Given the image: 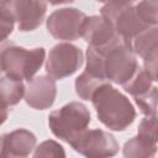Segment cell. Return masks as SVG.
<instances>
[{"label":"cell","mask_w":158,"mask_h":158,"mask_svg":"<svg viewBox=\"0 0 158 158\" xmlns=\"http://www.w3.org/2000/svg\"><path fill=\"white\" fill-rule=\"evenodd\" d=\"M98 120L111 131H125L136 118V110L128 98L110 81L100 84L90 99Z\"/></svg>","instance_id":"cell-1"},{"label":"cell","mask_w":158,"mask_h":158,"mask_svg":"<svg viewBox=\"0 0 158 158\" xmlns=\"http://www.w3.org/2000/svg\"><path fill=\"white\" fill-rule=\"evenodd\" d=\"M90 121L91 115L89 109L79 101H70L48 115L51 132L69 146L88 130Z\"/></svg>","instance_id":"cell-2"},{"label":"cell","mask_w":158,"mask_h":158,"mask_svg":"<svg viewBox=\"0 0 158 158\" xmlns=\"http://www.w3.org/2000/svg\"><path fill=\"white\" fill-rule=\"evenodd\" d=\"M44 60L46 49L43 47L25 48L10 43L1 48V72L14 79L30 81L35 78Z\"/></svg>","instance_id":"cell-3"},{"label":"cell","mask_w":158,"mask_h":158,"mask_svg":"<svg viewBox=\"0 0 158 158\" xmlns=\"http://www.w3.org/2000/svg\"><path fill=\"white\" fill-rule=\"evenodd\" d=\"M101 54L104 57V74L106 80L110 83L122 86L139 68L132 43L127 41L120 42Z\"/></svg>","instance_id":"cell-4"},{"label":"cell","mask_w":158,"mask_h":158,"mask_svg":"<svg viewBox=\"0 0 158 158\" xmlns=\"http://www.w3.org/2000/svg\"><path fill=\"white\" fill-rule=\"evenodd\" d=\"M84 63L83 51L69 42H60L49 49L46 59V72L56 80L77 73Z\"/></svg>","instance_id":"cell-5"},{"label":"cell","mask_w":158,"mask_h":158,"mask_svg":"<svg viewBox=\"0 0 158 158\" xmlns=\"http://www.w3.org/2000/svg\"><path fill=\"white\" fill-rule=\"evenodd\" d=\"M80 37L84 38L88 46L95 48L101 53L107 52L114 46L118 44L122 41H126L116 32L112 23L101 15L85 17L81 25Z\"/></svg>","instance_id":"cell-6"},{"label":"cell","mask_w":158,"mask_h":158,"mask_svg":"<svg viewBox=\"0 0 158 158\" xmlns=\"http://www.w3.org/2000/svg\"><path fill=\"white\" fill-rule=\"evenodd\" d=\"M47 2V0H0V9L12 15L21 32H30L43 22Z\"/></svg>","instance_id":"cell-7"},{"label":"cell","mask_w":158,"mask_h":158,"mask_svg":"<svg viewBox=\"0 0 158 158\" xmlns=\"http://www.w3.org/2000/svg\"><path fill=\"white\" fill-rule=\"evenodd\" d=\"M86 15L77 7H62L54 10L46 20L48 33L64 42L75 41L80 37L81 25Z\"/></svg>","instance_id":"cell-8"},{"label":"cell","mask_w":158,"mask_h":158,"mask_svg":"<svg viewBox=\"0 0 158 158\" xmlns=\"http://www.w3.org/2000/svg\"><path fill=\"white\" fill-rule=\"evenodd\" d=\"M100 15L104 16L107 21H110L115 27L116 32L130 43H132V41L141 32L149 28V26H147L141 20L133 5H104L100 9Z\"/></svg>","instance_id":"cell-9"},{"label":"cell","mask_w":158,"mask_h":158,"mask_svg":"<svg viewBox=\"0 0 158 158\" xmlns=\"http://www.w3.org/2000/svg\"><path fill=\"white\" fill-rule=\"evenodd\" d=\"M70 147L79 154L93 158L112 157L120 148L115 136L101 128L86 130Z\"/></svg>","instance_id":"cell-10"},{"label":"cell","mask_w":158,"mask_h":158,"mask_svg":"<svg viewBox=\"0 0 158 158\" xmlns=\"http://www.w3.org/2000/svg\"><path fill=\"white\" fill-rule=\"evenodd\" d=\"M57 96V84L56 79L51 75H37L32 78L26 85L25 101L35 110L49 109Z\"/></svg>","instance_id":"cell-11"},{"label":"cell","mask_w":158,"mask_h":158,"mask_svg":"<svg viewBox=\"0 0 158 158\" xmlns=\"http://www.w3.org/2000/svg\"><path fill=\"white\" fill-rule=\"evenodd\" d=\"M37 138L27 128H15L1 136V157H28L36 148Z\"/></svg>","instance_id":"cell-12"},{"label":"cell","mask_w":158,"mask_h":158,"mask_svg":"<svg viewBox=\"0 0 158 158\" xmlns=\"http://www.w3.org/2000/svg\"><path fill=\"white\" fill-rule=\"evenodd\" d=\"M26 93V85L23 80L14 79L7 75H2L0 79V94H1V111H2V123L7 117V109L17 105Z\"/></svg>","instance_id":"cell-13"},{"label":"cell","mask_w":158,"mask_h":158,"mask_svg":"<svg viewBox=\"0 0 158 158\" xmlns=\"http://www.w3.org/2000/svg\"><path fill=\"white\" fill-rule=\"evenodd\" d=\"M157 144L151 139L136 135L125 142L122 147V154L126 158H148L154 157L157 153Z\"/></svg>","instance_id":"cell-14"},{"label":"cell","mask_w":158,"mask_h":158,"mask_svg":"<svg viewBox=\"0 0 158 158\" xmlns=\"http://www.w3.org/2000/svg\"><path fill=\"white\" fill-rule=\"evenodd\" d=\"M106 80H102L93 74H90L89 72H86L84 69V72L77 77L75 81H74V88H75V94L83 99V100H90L93 93L95 91V89L105 83Z\"/></svg>","instance_id":"cell-15"},{"label":"cell","mask_w":158,"mask_h":158,"mask_svg":"<svg viewBox=\"0 0 158 158\" xmlns=\"http://www.w3.org/2000/svg\"><path fill=\"white\" fill-rule=\"evenodd\" d=\"M152 81L153 80L147 74V72L139 67L138 70L136 72V74L126 84H123L122 88L126 93H128L132 98H135V96H138V95L147 93L153 86Z\"/></svg>","instance_id":"cell-16"},{"label":"cell","mask_w":158,"mask_h":158,"mask_svg":"<svg viewBox=\"0 0 158 158\" xmlns=\"http://www.w3.org/2000/svg\"><path fill=\"white\" fill-rule=\"evenodd\" d=\"M135 7L147 26L158 27V0H141Z\"/></svg>","instance_id":"cell-17"},{"label":"cell","mask_w":158,"mask_h":158,"mask_svg":"<svg viewBox=\"0 0 158 158\" xmlns=\"http://www.w3.org/2000/svg\"><path fill=\"white\" fill-rule=\"evenodd\" d=\"M133 100L143 115H154L158 109V88L153 85L147 93L135 96Z\"/></svg>","instance_id":"cell-18"},{"label":"cell","mask_w":158,"mask_h":158,"mask_svg":"<svg viewBox=\"0 0 158 158\" xmlns=\"http://www.w3.org/2000/svg\"><path fill=\"white\" fill-rule=\"evenodd\" d=\"M141 58L143 59V69L153 81H158V41L151 44Z\"/></svg>","instance_id":"cell-19"},{"label":"cell","mask_w":158,"mask_h":158,"mask_svg":"<svg viewBox=\"0 0 158 158\" xmlns=\"http://www.w3.org/2000/svg\"><path fill=\"white\" fill-rule=\"evenodd\" d=\"M157 41H158V27H149L143 32H141L132 41V47L135 53L138 57H141L144 53V51Z\"/></svg>","instance_id":"cell-20"},{"label":"cell","mask_w":158,"mask_h":158,"mask_svg":"<svg viewBox=\"0 0 158 158\" xmlns=\"http://www.w3.org/2000/svg\"><path fill=\"white\" fill-rule=\"evenodd\" d=\"M32 156L35 158H41V157L58 158V157H65V152H64V148L58 142H56L53 139H47V141H43L42 143H40L35 148Z\"/></svg>","instance_id":"cell-21"},{"label":"cell","mask_w":158,"mask_h":158,"mask_svg":"<svg viewBox=\"0 0 158 158\" xmlns=\"http://www.w3.org/2000/svg\"><path fill=\"white\" fill-rule=\"evenodd\" d=\"M0 20H1V42H5L6 38L12 33L16 21L12 17V15L4 9H0Z\"/></svg>","instance_id":"cell-22"},{"label":"cell","mask_w":158,"mask_h":158,"mask_svg":"<svg viewBox=\"0 0 158 158\" xmlns=\"http://www.w3.org/2000/svg\"><path fill=\"white\" fill-rule=\"evenodd\" d=\"M98 2H101L104 5H116V6H128L133 5L136 0H96Z\"/></svg>","instance_id":"cell-23"},{"label":"cell","mask_w":158,"mask_h":158,"mask_svg":"<svg viewBox=\"0 0 158 158\" xmlns=\"http://www.w3.org/2000/svg\"><path fill=\"white\" fill-rule=\"evenodd\" d=\"M51 5H62V4H70L74 0H47Z\"/></svg>","instance_id":"cell-24"}]
</instances>
